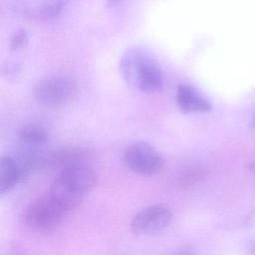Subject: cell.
Here are the masks:
<instances>
[{
	"mask_svg": "<svg viewBox=\"0 0 255 255\" xmlns=\"http://www.w3.org/2000/svg\"><path fill=\"white\" fill-rule=\"evenodd\" d=\"M120 70L127 83L138 90L153 92L162 87L163 79L159 65L139 49H130L124 54Z\"/></svg>",
	"mask_w": 255,
	"mask_h": 255,
	"instance_id": "cell-1",
	"label": "cell"
},
{
	"mask_svg": "<svg viewBox=\"0 0 255 255\" xmlns=\"http://www.w3.org/2000/svg\"><path fill=\"white\" fill-rule=\"evenodd\" d=\"M76 92L75 81L65 75L45 77L33 89L35 100L44 107L56 108L65 105Z\"/></svg>",
	"mask_w": 255,
	"mask_h": 255,
	"instance_id": "cell-2",
	"label": "cell"
},
{
	"mask_svg": "<svg viewBox=\"0 0 255 255\" xmlns=\"http://www.w3.org/2000/svg\"><path fill=\"white\" fill-rule=\"evenodd\" d=\"M65 214L63 209L47 195L30 203L23 211V219L32 229L50 231L59 226Z\"/></svg>",
	"mask_w": 255,
	"mask_h": 255,
	"instance_id": "cell-3",
	"label": "cell"
},
{
	"mask_svg": "<svg viewBox=\"0 0 255 255\" xmlns=\"http://www.w3.org/2000/svg\"><path fill=\"white\" fill-rule=\"evenodd\" d=\"M124 159L131 171L144 176L158 174L165 165V161L159 152L144 141L129 144L125 150Z\"/></svg>",
	"mask_w": 255,
	"mask_h": 255,
	"instance_id": "cell-4",
	"label": "cell"
},
{
	"mask_svg": "<svg viewBox=\"0 0 255 255\" xmlns=\"http://www.w3.org/2000/svg\"><path fill=\"white\" fill-rule=\"evenodd\" d=\"M172 211L165 204H153L138 212L132 221V230L138 237L154 235L166 228Z\"/></svg>",
	"mask_w": 255,
	"mask_h": 255,
	"instance_id": "cell-5",
	"label": "cell"
},
{
	"mask_svg": "<svg viewBox=\"0 0 255 255\" xmlns=\"http://www.w3.org/2000/svg\"><path fill=\"white\" fill-rule=\"evenodd\" d=\"M57 178L84 195L96 183V175L87 162L73 164L62 168Z\"/></svg>",
	"mask_w": 255,
	"mask_h": 255,
	"instance_id": "cell-6",
	"label": "cell"
},
{
	"mask_svg": "<svg viewBox=\"0 0 255 255\" xmlns=\"http://www.w3.org/2000/svg\"><path fill=\"white\" fill-rule=\"evenodd\" d=\"M177 103L181 113H207L212 110V105L192 86L182 85L177 89Z\"/></svg>",
	"mask_w": 255,
	"mask_h": 255,
	"instance_id": "cell-7",
	"label": "cell"
},
{
	"mask_svg": "<svg viewBox=\"0 0 255 255\" xmlns=\"http://www.w3.org/2000/svg\"><path fill=\"white\" fill-rule=\"evenodd\" d=\"M48 195L64 211H71L80 205L83 194L56 177L49 189Z\"/></svg>",
	"mask_w": 255,
	"mask_h": 255,
	"instance_id": "cell-8",
	"label": "cell"
},
{
	"mask_svg": "<svg viewBox=\"0 0 255 255\" xmlns=\"http://www.w3.org/2000/svg\"><path fill=\"white\" fill-rule=\"evenodd\" d=\"M20 178V169L15 159L0 155V195L11 191Z\"/></svg>",
	"mask_w": 255,
	"mask_h": 255,
	"instance_id": "cell-9",
	"label": "cell"
},
{
	"mask_svg": "<svg viewBox=\"0 0 255 255\" xmlns=\"http://www.w3.org/2000/svg\"><path fill=\"white\" fill-rule=\"evenodd\" d=\"M19 136L23 142L29 145H42L48 140V134L42 128L35 125L23 126L19 132Z\"/></svg>",
	"mask_w": 255,
	"mask_h": 255,
	"instance_id": "cell-10",
	"label": "cell"
},
{
	"mask_svg": "<svg viewBox=\"0 0 255 255\" xmlns=\"http://www.w3.org/2000/svg\"><path fill=\"white\" fill-rule=\"evenodd\" d=\"M70 0H44L40 8V16L44 20L56 19L63 11Z\"/></svg>",
	"mask_w": 255,
	"mask_h": 255,
	"instance_id": "cell-11",
	"label": "cell"
},
{
	"mask_svg": "<svg viewBox=\"0 0 255 255\" xmlns=\"http://www.w3.org/2000/svg\"><path fill=\"white\" fill-rule=\"evenodd\" d=\"M207 176V172L205 170L201 169V168H192L182 175L180 182L184 187H189L204 180Z\"/></svg>",
	"mask_w": 255,
	"mask_h": 255,
	"instance_id": "cell-12",
	"label": "cell"
},
{
	"mask_svg": "<svg viewBox=\"0 0 255 255\" xmlns=\"http://www.w3.org/2000/svg\"><path fill=\"white\" fill-rule=\"evenodd\" d=\"M28 41V34L25 29H19L14 32L10 41V47L12 50L22 48Z\"/></svg>",
	"mask_w": 255,
	"mask_h": 255,
	"instance_id": "cell-13",
	"label": "cell"
},
{
	"mask_svg": "<svg viewBox=\"0 0 255 255\" xmlns=\"http://www.w3.org/2000/svg\"><path fill=\"white\" fill-rule=\"evenodd\" d=\"M123 0H107V6L113 7L119 5Z\"/></svg>",
	"mask_w": 255,
	"mask_h": 255,
	"instance_id": "cell-14",
	"label": "cell"
}]
</instances>
